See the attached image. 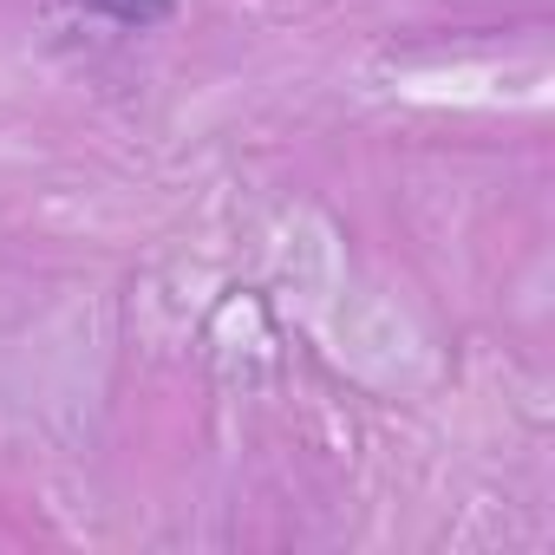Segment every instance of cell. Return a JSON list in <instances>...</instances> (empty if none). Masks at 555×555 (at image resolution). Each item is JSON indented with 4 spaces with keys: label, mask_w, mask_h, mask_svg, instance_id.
I'll return each instance as SVG.
<instances>
[{
    "label": "cell",
    "mask_w": 555,
    "mask_h": 555,
    "mask_svg": "<svg viewBox=\"0 0 555 555\" xmlns=\"http://www.w3.org/2000/svg\"><path fill=\"white\" fill-rule=\"evenodd\" d=\"M86 14H99L105 27H118V34H151V27H164L170 14H177V0H79Z\"/></svg>",
    "instance_id": "6da1fadb"
}]
</instances>
